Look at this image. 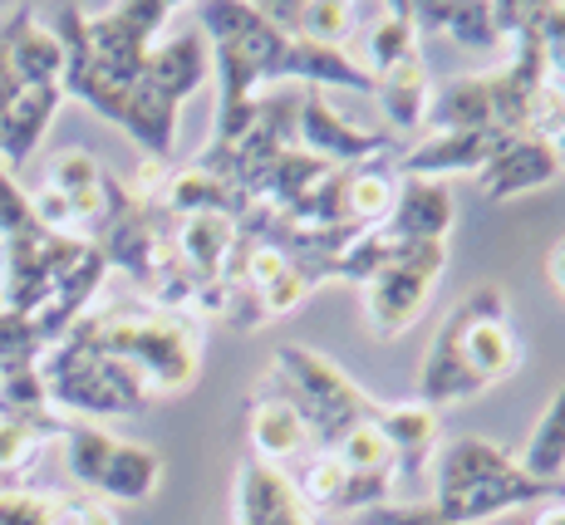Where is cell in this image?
Listing matches in <instances>:
<instances>
[{
    "label": "cell",
    "instance_id": "obj_31",
    "mask_svg": "<svg viewBox=\"0 0 565 525\" xmlns=\"http://www.w3.org/2000/svg\"><path fill=\"white\" fill-rule=\"evenodd\" d=\"M344 476L350 472L334 462V452H315L310 462L300 467V476H290V481H296V496L306 511H330L334 496H340V486H344Z\"/></svg>",
    "mask_w": 565,
    "mask_h": 525
},
{
    "label": "cell",
    "instance_id": "obj_12",
    "mask_svg": "<svg viewBox=\"0 0 565 525\" xmlns=\"http://www.w3.org/2000/svg\"><path fill=\"white\" fill-rule=\"evenodd\" d=\"M507 143V133H497V128H458V133H428L418 148L404 152V162H398V172L404 178H428V182H443L452 178V172H482L487 158H492L497 148Z\"/></svg>",
    "mask_w": 565,
    "mask_h": 525
},
{
    "label": "cell",
    "instance_id": "obj_22",
    "mask_svg": "<svg viewBox=\"0 0 565 525\" xmlns=\"http://www.w3.org/2000/svg\"><path fill=\"white\" fill-rule=\"evenodd\" d=\"M462 358L482 388H492L497 378H512L516 364H521V344H516L512 324L477 314V320L462 330Z\"/></svg>",
    "mask_w": 565,
    "mask_h": 525
},
{
    "label": "cell",
    "instance_id": "obj_20",
    "mask_svg": "<svg viewBox=\"0 0 565 525\" xmlns=\"http://www.w3.org/2000/svg\"><path fill=\"white\" fill-rule=\"evenodd\" d=\"M158 476H162V457L153 447L143 442H124L118 437L114 452H108L104 472H99V486H94V496L99 501H148L158 491Z\"/></svg>",
    "mask_w": 565,
    "mask_h": 525
},
{
    "label": "cell",
    "instance_id": "obj_27",
    "mask_svg": "<svg viewBox=\"0 0 565 525\" xmlns=\"http://www.w3.org/2000/svg\"><path fill=\"white\" fill-rule=\"evenodd\" d=\"M118 437L104 432L99 422H70L60 437V452H64V472L70 481L84 491V496H94V486H99V472L108 462V452H114Z\"/></svg>",
    "mask_w": 565,
    "mask_h": 525
},
{
    "label": "cell",
    "instance_id": "obj_15",
    "mask_svg": "<svg viewBox=\"0 0 565 525\" xmlns=\"http://www.w3.org/2000/svg\"><path fill=\"white\" fill-rule=\"evenodd\" d=\"M384 442L394 447V476H413L433 462V447L443 437V413H433L428 403H388L374 413Z\"/></svg>",
    "mask_w": 565,
    "mask_h": 525
},
{
    "label": "cell",
    "instance_id": "obj_34",
    "mask_svg": "<svg viewBox=\"0 0 565 525\" xmlns=\"http://www.w3.org/2000/svg\"><path fill=\"white\" fill-rule=\"evenodd\" d=\"M0 525H54V496L25 486L0 491Z\"/></svg>",
    "mask_w": 565,
    "mask_h": 525
},
{
    "label": "cell",
    "instance_id": "obj_4",
    "mask_svg": "<svg viewBox=\"0 0 565 525\" xmlns=\"http://www.w3.org/2000/svg\"><path fill=\"white\" fill-rule=\"evenodd\" d=\"M40 383H45L50 408L70 422L124 418V413H138L153 403L134 368H124L118 358L99 354L89 339L74 334V330L40 358Z\"/></svg>",
    "mask_w": 565,
    "mask_h": 525
},
{
    "label": "cell",
    "instance_id": "obj_14",
    "mask_svg": "<svg viewBox=\"0 0 565 525\" xmlns=\"http://www.w3.org/2000/svg\"><path fill=\"white\" fill-rule=\"evenodd\" d=\"M172 250L178 260L202 280V286H216L236 250V222L222 212H192L172 222Z\"/></svg>",
    "mask_w": 565,
    "mask_h": 525
},
{
    "label": "cell",
    "instance_id": "obj_26",
    "mask_svg": "<svg viewBox=\"0 0 565 525\" xmlns=\"http://www.w3.org/2000/svg\"><path fill=\"white\" fill-rule=\"evenodd\" d=\"M64 428H70V418H60V413H45V418L30 422L0 418V476H25L45 457V447L64 437Z\"/></svg>",
    "mask_w": 565,
    "mask_h": 525
},
{
    "label": "cell",
    "instance_id": "obj_16",
    "mask_svg": "<svg viewBox=\"0 0 565 525\" xmlns=\"http://www.w3.org/2000/svg\"><path fill=\"white\" fill-rule=\"evenodd\" d=\"M60 104H64V89L54 84V89H25L6 114H0V168H6L10 178L35 158L40 143H45Z\"/></svg>",
    "mask_w": 565,
    "mask_h": 525
},
{
    "label": "cell",
    "instance_id": "obj_37",
    "mask_svg": "<svg viewBox=\"0 0 565 525\" xmlns=\"http://www.w3.org/2000/svg\"><path fill=\"white\" fill-rule=\"evenodd\" d=\"M54 525H118V521L99 496L74 491V496H54Z\"/></svg>",
    "mask_w": 565,
    "mask_h": 525
},
{
    "label": "cell",
    "instance_id": "obj_11",
    "mask_svg": "<svg viewBox=\"0 0 565 525\" xmlns=\"http://www.w3.org/2000/svg\"><path fill=\"white\" fill-rule=\"evenodd\" d=\"M561 178V158L541 138H507L502 148L487 158V168L477 172V188L487 202H512L536 188H551Z\"/></svg>",
    "mask_w": 565,
    "mask_h": 525
},
{
    "label": "cell",
    "instance_id": "obj_33",
    "mask_svg": "<svg viewBox=\"0 0 565 525\" xmlns=\"http://www.w3.org/2000/svg\"><path fill=\"white\" fill-rule=\"evenodd\" d=\"M25 232H40L35 206H30V192L0 168V240H15Z\"/></svg>",
    "mask_w": 565,
    "mask_h": 525
},
{
    "label": "cell",
    "instance_id": "obj_29",
    "mask_svg": "<svg viewBox=\"0 0 565 525\" xmlns=\"http://www.w3.org/2000/svg\"><path fill=\"white\" fill-rule=\"evenodd\" d=\"M438 35L458 40L467 50H497L507 40V30L497 6H487V0H448V15H443Z\"/></svg>",
    "mask_w": 565,
    "mask_h": 525
},
{
    "label": "cell",
    "instance_id": "obj_35",
    "mask_svg": "<svg viewBox=\"0 0 565 525\" xmlns=\"http://www.w3.org/2000/svg\"><path fill=\"white\" fill-rule=\"evenodd\" d=\"M315 286H310V280L306 276H300V270L296 266H290L286 270V276H276V280H270V286L266 290H260L256 294V300H260V320H280V314H290V310H296V304L300 300H306V294H310Z\"/></svg>",
    "mask_w": 565,
    "mask_h": 525
},
{
    "label": "cell",
    "instance_id": "obj_10",
    "mask_svg": "<svg viewBox=\"0 0 565 525\" xmlns=\"http://www.w3.org/2000/svg\"><path fill=\"white\" fill-rule=\"evenodd\" d=\"M143 79H148V89H153L162 104L182 108L206 79H212V45H206V35H202L198 25L162 35L158 45L148 50Z\"/></svg>",
    "mask_w": 565,
    "mask_h": 525
},
{
    "label": "cell",
    "instance_id": "obj_39",
    "mask_svg": "<svg viewBox=\"0 0 565 525\" xmlns=\"http://www.w3.org/2000/svg\"><path fill=\"white\" fill-rule=\"evenodd\" d=\"M551 286L561 290V300H565V240H556V250H551Z\"/></svg>",
    "mask_w": 565,
    "mask_h": 525
},
{
    "label": "cell",
    "instance_id": "obj_9",
    "mask_svg": "<svg viewBox=\"0 0 565 525\" xmlns=\"http://www.w3.org/2000/svg\"><path fill=\"white\" fill-rule=\"evenodd\" d=\"M398 138L394 133H369V128L350 124L344 114H334L330 98L320 89L300 94V118H296V148L310 152V158L330 162V168H360V162H374L384 152H394Z\"/></svg>",
    "mask_w": 565,
    "mask_h": 525
},
{
    "label": "cell",
    "instance_id": "obj_19",
    "mask_svg": "<svg viewBox=\"0 0 565 525\" xmlns=\"http://www.w3.org/2000/svg\"><path fill=\"white\" fill-rule=\"evenodd\" d=\"M296 506H300L296 481L280 472V467L246 457L242 472H236V525H270Z\"/></svg>",
    "mask_w": 565,
    "mask_h": 525
},
{
    "label": "cell",
    "instance_id": "obj_32",
    "mask_svg": "<svg viewBox=\"0 0 565 525\" xmlns=\"http://www.w3.org/2000/svg\"><path fill=\"white\" fill-rule=\"evenodd\" d=\"M394 481H398L394 472H350L330 511H340V516H369L374 506H384V501H388Z\"/></svg>",
    "mask_w": 565,
    "mask_h": 525
},
{
    "label": "cell",
    "instance_id": "obj_28",
    "mask_svg": "<svg viewBox=\"0 0 565 525\" xmlns=\"http://www.w3.org/2000/svg\"><path fill=\"white\" fill-rule=\"evenodd\" d=\"M408 54H418V30H413V20L404 15V6H379V20H374V30H369V40H364L360 64L379 79L384 69L404 64Z\"/></svg>",
    "mask_w": 565,
    "mask_h": 525
},
{
    "label": "cell",
    "instance_id": "obj_36",
    "mask_svg": "<svg viewBox=\"0 0 565 525\" xmlns=\"http://www.w3.org/2000/svg\"><path fill=\"white\" fill-rule=\"evenodd\" d=\"M364 525H448L443 521V511L433 506V501H384V506H374L364 516Z\"/></svg>",
    "mask_w": 565,
    "mask_h": 525
},
{
    "label": "cell",
    "instance_id": "obj_30",
    "mask_svg": "<svg viewBox=\"0 0 565 525\" xmlns=\"http://www.w3.org/2000/svg\"><path fill=\"white\" fill-rule=\"evenodd\" d=\"M334 462H340L344 472H394V447L384 442L379 422L369 418L334 442Z\"/></svg>",
    "mask_w": 565,
    "mask_h": 525
},
{
    "label": "cell",
    "instance_id": "obj_13",
    "mask_svg": "<svg viewBox=\"0 0 565 525\" xmlns=\"http://www.w3.org/2000/svg\"><path fill=\"white\" fill-rule=\"evenodd\" d=\"M452 192L448 182H428V178H398L394 206H388L384 226L379 232L408 240V246H423V240H448L452 232Z\"/></svg>",
    "mask_w": 565,
    "mask_h": 525
},
{
    "label": "cell",
    "instance_id": "obj_6",
    "mask_svg": "<svg viewBox=\"0 0 565 525\" xmlns=\"http://www.w3.org/2000/svg\"><path fill=\"white\" fill-rule=\"evenodd\" d=\"M443 270H448V240H423V246L398 240L394 256L364 280V314L374 324V334L379 339L408 334L418 324V314L428 310Z\"/></svg>",
    "mask_w": 565,
    "mask_h": 525
},
{
    "label": "cell",
    "instance_id": "obj_40",
    "mask_svg": "<svg viewBox=\"0 0 565 525\" xmlns=\"http://www.w3.org/2000/svg\"><path fill=\"white\" fill-rule=\"evenodd\" d=\"M536 525H565V496L546 501V506H536Z\"/></svg>",
    "mask_w": 565,
    "mask_h": 525
},
{
    "label": "cell",
    "instance_id": "obj_41",
    "mask_svg": "<svg viewBox=\"0 0 565 525\" xmlns=\"http://www.w3.org/2000/svg\"><path fill=\"white\" fill-rule=\"evenodd\" d=\"M551 152H556V158H561V168H565V128H561L556 138H551Z\"/></svg>",
    "mask_w": 565,
    "mask_h": 525
},
{
    "label": "cell",
    "instance_id": "obj_1",
    "mask_svg": "<svg viewBox=\"0 0 565 525\" xmlns=\"http://www.w3.org/2000/svg\"><path fill=\"white\" fill-rule=\"evenodd\" d=\"M172 10L178 6L168 0H128L99 15L79 6L50 10V35L64 45V98H79L99 118L118 124L153 162H168L178 138V108L148 89L143 69L148 50L172 25Z\"/></svg>",
    "mask_w": 565,
    "mask_h": 525
},
{
    "label": "cell",
    "instance_id": "obj_2",
    "mask_svg": "<svg viewBox=\"0 0 565 525\" xmlns=\"http://www.w3.org/2000/svg\"><path fill=\"white\" fill-rule=\"evenodd\" d=\"M74 334H84L99 354L134 368L148 398H168V393L198 383L202 330L188 314H168L153 304H114V310H89L74 324Z\"/></svg>",
    "mask_w": 565,
    "mask_h": 525
},
{
    "label": "cell",
    "instance_id": "obj_7",
    "mask_svg": "<svg viewBox=\"0 0 565 525\" xmlns=\"http://www.w3.org/2000/svg\"><path fill=\"white\" fill-rule=\"evenodd\" d=\"M84 256H89L84 236H54L45 226L15 240H0V310L30 320Z\"/></svg>",
    "mask_w": 565,
    "mask_h": 525
},
{
    "label": "cell",
    "instance_id": "obj_25",
    "mask_svg": "<svg viewBox=\"0 0 565 525\" xmlns=\"http://www.w3.org/2000/svg\"><path fill=\"white\" fill-rule=\"evenodd\" d=\"M516 467L526 476L561 486V476H565V383L556 388V398L546 403V413L536 418V428H531L526 452L516 457Z\"/></svg>",
    "mask_w": 565,
    "mask_h": 525
},
{
    "label": "cell",
    "instance_id": "obj_21",
    "mask_svg": "<svg viewBox=\"0 0 565 525\" xmlns=\"http://www.w3.org/2000/svg\"><path fill=\"white\" fill-rule=\"evenodd\" d=\"M374 94H379V108H384L388 128H394V133H413V128L428 118V98H433V84H428L423 60L418 54H408L404 64L384 69L374 79Z\"/></svg>",
    "mask_w": 565,
    "mask_h": 525
},
{
    "label": "cell",
    "instance_id": "obj_8",
    "mask_svg": "<svg viewBox=\"0 0 565 525\" xmlns=\"http://www.w3.org/2000/svg\"><path fill=\"white\" fill-rule=\"evenodd\" d=\"M477 314H487V320H507V290L502 286H477L458 310L438 324V334H433V344H428V358H423V368H418V403H428L433 413H443L448 403H462V398H477V393H482V383L472 378V368H467V358H462V330L477 320Z\"/></svg>",
    "mask_w": 565,
    "mask_h": 525
},
{
    "label": "cell",
    "instance_id": "obj_5",
    "mask_svg": "<svg viewBox=\"0 0 565 525\" xmlns=\"http://www.w3.org/2000/svg\"><path fill=\"white\" fill-rule=\"evenodd\" d=\"M270 383L286 388V403L296 408V418L306 422L310 442H320L324 452H334L350 428H360L379 413V403L344 374L334 358L315 354L306 344H280L276 349V374Z\"/></svg>",
    "mask_w": 565,
    "mask_h": 525
},
{
    "label": "cell",
    "instance_id": "obj_24",
    "mask_svg": "<svg viewBox=\"0 0 565 525\" xmlns=\"http://www.w3.org/2000/svg\"><path fill=\"white\" fill-rule=\"evenodd\" d=\"M394 192H398V178L394 168L384 162H360V168H344V216L350 226H384L388 206H394Z\"/></svg>",
    "mask_w": 565,
    "mask_h": 525
},
{
    "label": "cell",
    "instance_id": "obj_3",
    "mask_svg": "<svg viewBox=\"0 0 565 525\" xmlns=\"http://www.w3.org/2000/svg\"><path fill=\"white\" fill-rule=\"evenodd\" d=\"M565 496L551 481H536L516 467V457H507L487 437H458L438 452L433 467V506L443 511L448 525H477L507 516V511L546 506V501Z\"/></svg>",
    "mask_w": 565,
    "mask_h": 525
},
{
    "label": "cell",
    "instance_id": "obj_23",
    "mask_svg": "<svg viewBox=\"0 0 565 525\" xmlns=\"http://www.w3.org/2000/svg\"><path fill=\"white\" fill-rule=\"evenodd\" d=\"M246 437H252V457L256 462L280 467L286 457H296L300 447L310 442L306 422L296 418L286 398H256L252 403V422H246Z\"/></svg>",
    "mask_w": 565,
    "mask_h": 525
},
{
    "label": "cell",
    "instance_id": "obj_38",
    "mask_svg": "<svg viewBox=\"0 0 565 525\" xmlns=\"http://www.w3.org/2000/svg\"><path fill=\"white\" fill-rule=\"evenodd\" d=\"M546 64H551V79H556L561 89H565V35L546 45Z\"/></svg>",
    "mask_w": 565,
    "mask_h": 525
},
{
    "label": "cell",
    "instance_id": "obj_18",
    "mask_svg": "<svg viewBox=\"0 0 565 525\" xmlns=\"http://www.w3.org/2000/svg\"><path fill=\"white\" fill-rule=\"evenodd\" d=\"M423 124L433 133H458V128H497V98H492V74H467L448 79L428 98V118ZM502 133V128H497Z\"/></svg>",
    "mask_w": 565,
    "mask_h": 525
},
{
    "label": "cell",
    "instance_id": "obj_17",
    "mask_svg": "<svg viewBox=\"0 0 565 525\" xmlns=\"http://www.w3.org/2000/svg\"><path fill=\"white\" fill-rule=\"evenodd\" d=\"M104 178H108V172L99 168V158H94V152H84V148L54 152L50 168H45V188L60 192L64 202L74 206V222H79L84 240L94 236V226H99V216H104Z\"/></svg>",
    "mask_w": 565,
    "mask_h": 525
}]
</instances>
